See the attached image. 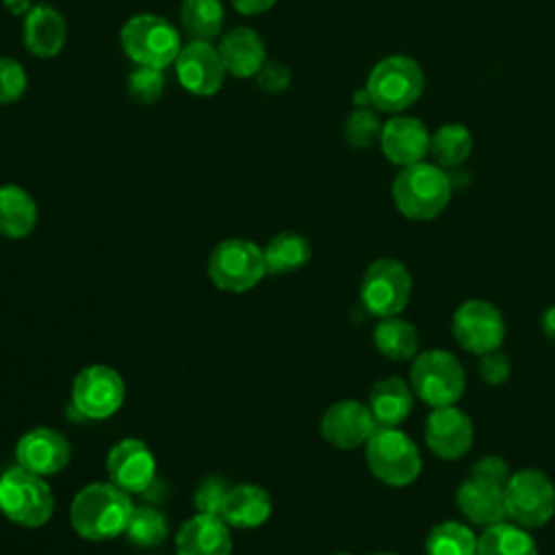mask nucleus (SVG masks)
<instances>
[{
    "mask_svg": "<svg viewBox=\"0 0 555 555\" xmlns=\"http://www.w3.org/2000/svg\"><path fill=\"white\" fill-rule=\"evenodd\" d=\"M2 4L13 15H26L35 7L33 0H2Z\"/></svg>",
    "mask_w": 555,
    "mask_h": 555,
    "instance_id": "nucleus-42",
    "label": "nucleus"
},
{
    "mask_svg": "<svg viewBox=\"0 0 555 555\" xmlns=\"http://www.w3.org/2000/svg\"><path fill=\"white\" fill-rule=\"evenodd\" d=\"M382 126L384 124L371 108H356L345 121V139L356 150L371 147L373 143H379Z\"/></svg>",
    "mask_w": 555,
    "mask_h": 555,
    "instance_id": "nucleus-34",
    "label": "nucleus"
},
{
    "mask_svg": "<svg viewBox=\"0 0 555 555\" xmlns=\"http://www.w3.org/2000/svg\"><path fill=\"white\" fill-rule=\"evenodd\" d=\"M176 555H232V535L217 514L197 512L176 533Z\"/></svg>",
    "mask_w": 555,
    "mask_h": 555,
    "instance_id": "nucleus-20",
    "label": "nucleus"
},
{
    "mask_svg": "<svg viewBox=\"0 0 555 555\" xmlns=\"http://www.w3.org/2000/svg\"><path fill=\"white\" fill-rule=\"evenodd\" d=\"M503 494L507 518L525 529H538L555 514V486L540 468L512 473Z\"/></svg>",
    "mask_w": 555,
    "mask_h": 555,
    "instance_id": "nucleus-9",
    "label": "nucleus"
},
{
    "mask_svg": "<svg viewBox=\"0 0 555 555\" xmlns=\"http://www.w3.org/2000/svg\"><path fill=\"white\" fill-rule=\"evenodd\" d=\"M505 488L479 481L475 477H468L460 483L455 492L457 509L464 518H468L473 525L490 527L494 522L505 520Z\"/></svg>",
    "mask_w": 555,
    "mask_h": 555,
    "instance_id": "nucleus-22",
    "label": "nucleus"
},
{
    "mask_svg": "<svg viewBox=\"0 0 555 555\" xmlns=\"http://www.w3.org/2000/svg\"><path fill=\"white\" fill-rule=\"evenodd\" d=\"M167 518L160 509L141 505L132 509L124 535L141 548H154L167 538Z\"/></svg>",
    "mask_w": 555,
    "mask_h": 555,
    "instance_id": "nucleus-32",
    "label": "nucleus"
},
{
    "mask_svg": "<svg viewBox=\"0 0 555 555\" xmlns=\"http://www.w3.org/2000/svg\"><path fill=\"white\" fill-rule=\"evenodd\" d=\"M377 421L369 403L343 399L332 403L321 416V436L336 449H358L377 431Z\"/></svg>",
    "mask_w": 555,
    "mask_h": 555,
    "instance_id": "nucleus-16",
    "label": "nucleus"
},
{
    "mask_svg": "<svg viewBox=\"0 0 555 555\" xmlns=\"http://www.w3.org/2000/svg\"><path fill=\"white\" fill-rule=\"evenodd\" d=\"M119 43L134 65L165 69L173 65L182 48V37L169 20L156 13H137L124 22Z\"/></svg>",
    "mask_w": 555,
    "mask_h": 555,
    "instance_id": "nucleus-3",
    "label": "nucleus"
},
{
    "mask_svg": "<svg viewBox=\"0 0 555 555\" xmlns=\"http://www.w3.org/2000/svg\"><path fill=\"white\" fill-rule=\"evenodd\" d=\"M412 295V275L397 258L373 260L360 282V299L364 308L384 319L405 310Z\"/></svg>",
    "mask_w": 555,
    "mask_h": 555,
    "instance_id": "nucleus-10",
    "label": "nucleus"
},
{
    "mask_svg": "<svg viewBox=\"0 0 555 555\" xmlns=\"http://www.w3.org/2000/svg\"><path fill=\"white\" fill-rule=\"evenodd\" d=\"M278 0H230V4L243 15H258L269 11Z\"/></svg>",
    "mask_w": 555,
    "mask_h": 555,
    "instance_id": "nucleus-40",
    "label": "nucleus"
},
{
    "mask_svg": "<svg viewBox=\"0 0 555 555\" xmlns=\"http://www.w3.org/2000/svg\"><path fill=\"white\" fill-rule=\"evenodd\" d=\"M334 555H351V553H345V551H340V553H334Z\"/></svg>",
    "mask_w": 555,
    "mask_h": 555,
    "instance_id": "nucleus-43",
    "label": "nucleus"
},
{
    "mask_svg": "<svg viewBox=\"0 0 555 555\" xmlns=\"http://www.w3.org/2000/svg\"><path fill=\"white\" fill-rule=\"evenodd\" d=\"M228 490H230V486L221 477L202 479V483L197 486L195 496H193L195 509L204 512V514H217L219 516Z\"/></svg>",
    "mask_w": 555,
    "mask_h": 555,
    "instance_id": "nucleus-36",
    "label": "nucleus"
},
{
    "mask_svg": "<svg viewBox=\"0 0 555 555\" xmlns=\"http://www.w3.org/2000/svg\"><path fill=\"white\" fill-rule=\"evenodd\" d=\"M425 76L421 65L405 54L384 56L369 72L364 89L371 104L382 113H401L423 93Z\"/></svg>",
    "mask_w": 555,
    "mask_h": 555,
    "instance_id": "nucleus-5",
    "label": "nucleus"
},
{
    "mask_svg": "<svg viewBox=\"0 0 555 555\" xmlns=\"http://www.w3.org/2000/svg\"><path fill=\"white\" fill-rule=\"evenodd\" d=\"M111 483L128 494L147 492L156 479V457L139 438H121L106 453Z\"/></svg>",
    "mask_w": 555,
    "mask_h": 555,
    "instance_id": "nucleus-14",
    "label": "nucleus"
},
{
    "mask_svg": "<svg viewBox=\"0 0 555 555\" xmlns=\"http://www.w3.org/2000/svg\"><path fill=\"white\" fill-rule=\"evenodd\" d=\"M431 134L416 117H392L382 126L379 147L382 154L397 167H410L429 154Z\"/></svg>",
    "mask_w": 555,
    "mask_h": 555,
    "instance_id": "nucleus-18",
    "label": "nucleus"
},
{
    "mask_svg": "<svg viewBox=\"0 0 555 555\" xmlns=\"http://www.w3.org/2000/svg\"><path fill=\"white\" fill-rule=\"evenodd\" d=\"M134 505L115 483L95 481L85 486L72 501L69 522L72 529L91 542L113 540L124 535Z\"/></svg>",
    "mask_w": 555,
    "mask_h": 555,
    "instance_id": "nucleus-1",
    "label": "nucleus"
},
{
    "mask_svg": "<svg viewBox=\"0 0 555 555\" xmlns=\"http://www.w3.org/2000/svg\"><path fill=\"white\" fill-rule=\"evenodd\" d=\"M267 275L264 254L254 241L225 238L208 256V278L219 291L247 293Z\"/></svg>",
    "mask_w": 555,
    "mask_h": 555,
    "instance_id": "nucleus-8",
    "label": "nucleus"
},
{
    "mask_svg": "<svg viewBox=\"0 0 555 555\" xmlns=\"http://www.w3.org/2000/svg\"><path fill=\"white\" fill-rule=\"evenodd\" d=\"M477 373H479L481 382H486L490 386H499V384L507 382V377L512 373V364H509L507 356L496 349V351H488V353L479 356Z\"/></svg>",
    "mask_w": 555,
    "mask_h": 555,
    "instance_id": "nucleus-37",
    "label": "nucleus"
},
{
    "mask_svg": "<svg viewBox=\"0 0 555 555\" xmlns=\"http://www.w3.org/2000/svg\"><path fill=\"white\" fill-rule=\"evenodd\" d=\"M475 555H538V546L525 527L501 520L483 527Z\"/></svg>",
    "mask_w": 555,
    "mask_h": 555,
    "instance_id": "nucleus-27",
    "label": "nucleus"
},
{
    "mask_svg": "<svg viewBox=\"0 0 555 555\" xmlns=\"http://www.w3.org/2000/svg\"><path fill=\"white\" fill-rule=\"evenodd\" d=\"M364 455L373 477L392 488L410 486L423 468L416 442L397 427H377L364 444Z\"/></svg>",
    "mask_w": 555,
    "mask_h": 555,
    "instance_id": "nucleus-6",
    "label": "nucleus"
},
{
    "mask_svg": "<svg viewBox=\"0 0 555 555\" xmlns=\"http://www.w3.org/2000/svg\"><path fill=\"white\" fill-rule=\"evenodd\" d=\"M468 477H475L479 481L505 488L507 479L512 477V470H509V466H507V462L503 457H499V455H483V457H479L470 466V475Z\"/></svg>",
    "mask_w": 555,
    "mask_h": 555,
    "instance_id": "nucleus-38",
    "label": "nucleus"
},
{
    "mask_svg": "<svg viewBox=\"0 0 555 555\" xmlns=\"http://www.w3.org/2000/svg\"><path fill=\"white\" fill-rule=\"evenodd\" d=\"M180 24L191 41H215L223 28L221 0H182Z\"/></svg>",
    "mask_w": 555,
    "mask_h": 555,
    "instance_id": "nucleus-29",
    "label": "nucleus"
},
{
    "mask_svg": "<svg viewBox=\"0 0 555 555\" xmlns=\"http://www.w3.org/2000/svg\"><path fill=\"white\" fill-rule=\"evenodd\" d=\"M540 327L548 340H555V304L548 306L540 317Z\"/></svg>",
    "mask_w": 555,
    "mask_h": 555,
    "instance_id": "nucleus-41",
    "label": "nucleus"
},
{
    "mask_svg": "<svg viewBox=\"0 0 555 555\" xmlns=\"http://www.w3.org/2000/svg\"><path fill=\"white\" fill-rule=\"evenodd\" d=\"M392 202L412 221L436 219L451 199V178L434 163L401 167L392 180Z\"/></svg>",
    "mask_w": 555,
    "mask_h": 555,
    "instance_id": "nucleus-2",
    "label": "nucleus"
},
{
    "mask_svg": "<svg viewBox=\"0 0 555 555\" xmlns=\"http://www.w3.org/2000/svg\"><path fill=\"white\" fill-rule=\"evenodd\" d=\"M26 87L28 76L22 63L9 56H0V106L15 104L17 100H22Z\"/></svg>",
    "mask_w": 555,
    "mask_h": 555,
    "instance_id": "nucleus-35",
    "label": "nucleus"
},
{
    "mask_svg": "<svg viewBox=\"0 0 555 555\" xmlns=\"http://www.w3.org/2000/svg\"><path fill=\"white\" fill-rule=\"evenodd\" d=\"M126 91L139 104H156L165 91L163 69L137 65L126 78Z\"/></svg>",
    "mask_w": 555,
    "mask_h": 555,
    "instance_id": "nucleus-33",
    "label": "nucleus"
},
{
    "mask_svg": "<svg viewBox=\"0 0 555 555\" xmlns=\"http://www.w3.org/2000/svg\"><path fill=\"white\" fill-rule=\"evenodd\" d=\"M412 392L429 408L453 405L462 399L466 388V373L462 362L444 349H429L416 353L410 369Z\"/></svg>",
    "mask_w": 555,
    "mask_h": 555,
    "instance_id": "nucleus-7",
    "label": "nucleus"
},
{
    "mask_svg": "<svg viewBox=\"0 0 555 555\" xmlns=\"http://www.w3.org/2000/svg\"><path fill=\"white\" fill-rule=\"evenodd\" d=\"M477 535L457 520H442L434 525L425 538L427 555H475Z\"/></svg>",
    "mask_w": 555,
    "mask_h": 555,
    "instance_id": "nucleus-31",
    "label": "nucleus"
},
{
    "mask_svg": "<svg viewBox=\"0 0 555 555\" xmlns=\"http://www.w3.org/2000/svg\"><path fill=\"white\" fill-rule=\"evenodd\" d=\"M262 254H264L267 273L282 275V273H291V271H297L299 267H304L312 256V247L304 234L286 230V232L275 234L267 243Z\"/></svg>",
    "mask_w": 555,
    "mask_h": 555,
    "instance_id": "nucleus-28",
    "label": "nucleus"
},
{
    "mask_svg": "<svg viewBox=\"0 0 555 555\" xmlns=\"http://www.w3.org/2000/svg\"><path fill=\"white\" fill-rule=\"evenodd\" d=\"M126 399L121 375L106 364L85 366L72 382V408L89 421L113 416Z\"/></svg>",
    "mask_w": 555,
    "mask_h": 555,
    "instance_id": "nucleus-11",
    "label": "nucleus"
},
{
    "mask_svg": "<svg viewBox=\"0 0 555 555\" xmlns=\"http://www.w3.org/2000/svg\"><path fill=\"white\" fill-rule=\"evenodd\" d=\"M475 440L473 418L453 405L431 408L425 421V444L440 460L464 457Z\"/></svg>",
    "mask_w": 555,
    "mask_h": 555,
    "instance_id": "nucleus-15",
    "label": "nucleus"
},
{
    "mask_svg": "<svg viewBox=\"0 0 555 555\" xmlns=\"http://www.w3.org/2000/svg\"><path fill=\"white\" fill-rule=\"evenodd\" d=\"M451 332L464 351L483 356L501 349L505 340V319L494 304L486 299H466L453 312Z\"/></svg>",
    "mask_w": 555,
    "mask_h": 555,
    "instance_id": "nucleus-12",
    "label": "nucleus"
},
{
    "mask_svg": "<svg viewBox=\"0 0 555 555\" xmlns=\"http://www.w3.org/2000/svg\"><path fill=\"white\" fill-rule=\"evenodd\" d=\"M0 512L20 527H43L54 512L52 488L41 475L15 464L0 475Z\"/></svg>",
    "mask_w": 555,
    "mask_h": 555,
    "instance_id": "nucleus-4",
    "label": "nucleus"
},
{
    "mask_svg": "<svg viewBox=\"0 0 555 555\" xmlns=\"http://www.w3.org/2000/svg\"><path fill=\"white\" fill-rule=\"evenodd\" d=\"M22 39L26 50L37 59H54L67 41V22L61 11L48 2L35 4L22 22Z\"/></svg>",
    "mask_w": 555,
    "mask_h": 555,
    "instance_id": "nucleus-19",
    "label": "nucleus"
},
{
    "mask_svg": "<svg viewBox=\"0 0 555 555\" xmlns=\"http://www.w3.org/2000/svg\"><path fill=\"white\" fill-rule=\"evenodd\" d=\"M473 152V134L464 124H444L431 134L429 154L438 167H457Z\"/></svg>",
    "mask_w": 555,
    "mask_h": 555,
    "instance_id": "nucleus-30",
    "label": "nucleus"
},
{
    "mask_svg": "<svg viewBox=\"0 0 555 555\" xmlns=\"http://www.w3.org/2000/svg\"><path fill=\"white\" fill-rule=\"evenodd\" d=\"M271 507V496L262 486L238 483L228 490L219 516L228 527L256 529L269 520Z\"/></svg>",
    "mask_w": 555,
    "mask_h": 555,
    "instance_id": "nucleus-23",
    "label": "nucleus"
},
{
    "mask_svg": "<svg viewBox=\"0 0 555 555\" xmlns=\"http://www.w3.org/2000/svg\"><path fill=\"white\" fill-rule=\"evenodd\" d=\"M414 405V392L401 377H384L369 392V408L379 427H397L408 418Z\"/></svg>",
    "mask_w": 555,
    "mask_h": 555,
    "instance_id": "nucleus-24",
    "label": "nucleus"
},
{
    "mask_svg": "<svg viewBox=\"0 0 555 555\" xmlns=\"http://www.w3.org/2000/svg\"><path fill=\"white\" fill-rule=\"evenodd\" d=\"M258 87L267 93H282L291 87V69L280 61H269L260 67V72L254 76Z\"/></svg>",
    "mask_w": 555,
    "mask_h": 555,
    "instance_id": "nucleus-39",
    "label": "nucleus"
},
{
    "mask_svg": "<svg viewBox=\"0 0 555 555\" xmlns=\"http://www.w3.org/2000/svg\"><path fill=\"white\" fill-rule=\"evenodd\" d=\"M375 349L395 362L414 360L418 353V330L414 323L397 317H384L373 330Z\"/></svg>",
    "mask_w": 555,
    "mask_h": 555,
    "instance_id": "nucleus-26",
    "label": "nucleus"
},
{
    "mask_svg": "<svg viewBox=\"0 0 555 555\" xmlns=\"http://www.w3.org/2000/svg\"><path fill=\"white\" fill-rule=\"evenodd\" d=\"M223 67L234 78H254L267 63V48L254 28L236 26L217 46Z\"/></svg>",
    "mask_w": 555,
    "mask_h": 555,
    "instance_id": "nucleus-21",
    "label": "nucleus"
},
{
    "mask_svg": "<svg viewBox=\"0 0 555 555\" xmlns=\"http://www.w3.org/2000/svg\"><path fill=\"white\" fill-rule=\"evenodd\" d=\"M173 69L182 89L199 98L215 95L228 76L221 54L212 41L189 39L180 48L173 61Z\"/></svg>",
    "mask_w": 555,
    "mask_h": 555,
    "instance_id": "nucleus-13",
    "label": "nucleus"
},
{
    "mask_svg": "<svg viewBox=\"0 0 555 555\" xmlns=\"http://www.w3.org/2000/svg\"><path fill=\"white\" fill-rule=\"evenodd\" d=\"M37 225V204L20 184H0V236L26 238Z\"/></svg>",
    "mask_w": 555,
    "mask_h": 555,
    "instance_id": "nucleus-25",
    "label": "nucleus"
},
{
    "mask_svg": "<svg viewBox=\"0 0 555 555\" xmlns=\"http://www.w3.org/2000/svg\"><path fill=\"white\" fill-rule=\"evenodd\" d=\"M375 555H397V553H375Z\"/></svg>",
    "mask_w": 555,
    "mask_h": 555,
    "instance_id": "nucleus-44",
    "label": "nucleus"
},
{
    "mask_svg": "<svg viewBox=\"0 0 555 555\" xmlns=\"http://www.w3.org/2000/svg\"><path fill=\"white\" fill-rule=\"evenodd\" d=\"M69 457L72 447L54 427H33L15 444V464L41 477L63 470Z\"/></svg>",
    "mask_w": 555,
    "mask_h": 555,
    "instance_id": "nucleus-17",
    "label": "nucleus"
}]
</instances>
